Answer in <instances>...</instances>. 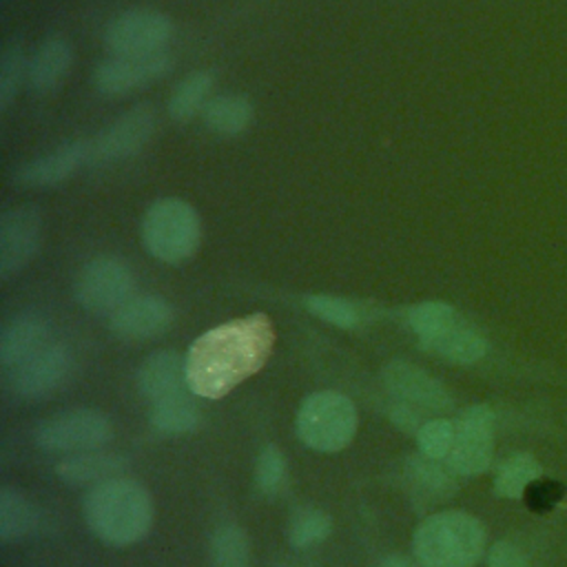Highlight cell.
<instances>
[{"label": "cell", "mask_w": 567, "mask_h": 567, "mask_svg": "<svg viewBox=\"0 0 567 567\" xmlns=\"http://www.w3.org/2000/svg\"><path fill=\"white\" fill-rule=\"evenodd\" d=\"M275 348V328L261 312L202 332L188 348L186 381L195 396L221 399L259 372Z\"/></svg>", "instance_id": "obj_1"}, {"label": "cell", "mask_w": 567, "mask_h": 567, "mask_svg": "<svg viewBox=\"0 0 567 567\" xmlns=\"http://www.w3.org/2000/svg\"><path fill=\"white\" fill-rule=\"evenodd\" d=\"M84 520L95 538L113 547L142 540L153 525V501L148 489L124 476L102 481L84 496Z\"/></svg>", "instance_id": "obj_2"}, {"label": "cell", "mask_w": 567, "mask_h": 567, "mask_svg": "<svg viewBox=\"0 0 567 567\" xmlns=\"http://www.w3.org/2000/svg\"><path fill=\"white\" fill-rule=\"evenodd\" d=\"M421 567H474L485 549V527L467 512L427 516L412 538Z\"/></svg>", "instance_id": "obj_3"}, {"label": "cell", "mask_w": 567, "mask_h": 567, "mask_svg": "<svg viewBox=\"0 0 567 567\" xmlns=\"http://www.w3.org/2000/svg\"><path fill=\"white\" fill-rule=\"evenodd\" d=\"M202 239L197 210L179 197H162L142 219L144 248L164 264H182L195 255Z\"/></svg>", "instance_id": "obj_4"}, {"label": "cell", "mask_w": 567, "mask_h": 567, "mask_svg": "<svg viewBox=\"0 0 567 567\" xmlns=\"http://www.w3.org/2000/svg\"><path fill=\"white\" fill-rule=\"evenodd\" d=\"M357 408L339 392L323 390L303 399L295 430L299 441L317 452H339L357 434Z\"/></svg>", "instance_id": "obj_5"}, {"label": "cell", "mask_w": 567, "mask_h": 567, "mask_svg": "<svg viewBox=\"0 0 567 567\" xmlns=\"http://www.w3.org/2000/svg\"><path fill=\"white\" fill-rule=\"evenodd\" d=\"M113 436L106 414L91 408H78L51 416L35 430L38 447L47 452H89Z\"/></svg>", "instance_id": "obj_6"}, {"label": "cell", "mask_w": 567, "mask_h": 567, "mask_svg": "<svg viewBox=\"0 0 567 567\" xmlns=\"http://www.w3.org/2000/svg\"><path fill=\"white\" fill-rule=\"evenodd\" d=\"M173 38V22L166 13L153 9H131L115 16L104 42L115 55H155L164 53Z\"/></svg>", "instance_id": "obj_7"}, {"label": "cell", "mask_w": 567, "mask_h": 567, "mask_svg": "<svg viewBox=\"0 0 567 567\" xmlns=\"http://www.w3.org/2000/svg\"><path fill=\"white\" fill-rule=\"evenodd\" d=\"M133 272L117 257H95L80 270L75 279V297L91 312H115L133 297Z\"/></svg>", "instance_id": "obj_8"}, {"label": "cell", "mask_w": 567, "mask_h": 567, "mask_svg": "<svg viewBox=\"0 0 567 567\" xmlns=\"http://www.w3.org/2000/svg\"><path fill=\"white\" fill-rule=\"evenodd\" d=\"M494 454V412L487 405H470L456 421L454 443L445 458L458 476L483 474Z\"/></svg>", "instance_id": "obj_9"}, {"label": "cell", "mask_w": 567, "mask_h": 567, "mask_svg": "<svg viewBox=\"0 0 567 567\" xmlns=\"http://www.w3.org/2000/svg\"><path fill=\"white\" fill-rule=\"evenodd\" d=\"M155 131L151 104H137L104 126L89 140V164H111L133 157L144 148Z\"/></svg>", "instance_id": "obj_10"}, {"label": "cell", "mask_w": 567, "mask_h": 567, "mask_svg": "<svg viewBox=\"0 0 567 567\" xmlns=\"http://www.w3.org/2000/svg\"><path fill=\"white\" fill-rule=\"evenodd\" d=\"M42 237L40 210L31 204L11 206L0 217V277L20 272L38 252Z\"/></svg>", "instance_id": "obj_11"}, {"label": "cell", "mask_w": 567, "mask_h": 567, "mask_svg": "<svg viewBox=\"0 0 567 567\" xmlns=\"http://www.w3.org/2000/svg\"><path fill=\"white\" fill-rule=\"evenodd\" d=\"M173 66V58L164 53L155 55H113L97 64L93 84L102 95L120 97L164 78Z\"/></svg>", "instance_id": "obj_12"}, {"label": "cell", "mask_w": 567, "mask_h": 567, "mask_svg": "<svg viewBox=\"0 0 567 567\" xmlns=\"http://www.w3.org/2000/svg\"><path fill=\"white\" fill-rule=\"evenodd\" d=\"M381 377H383L385 390L392 396H396L401 403H408L416 410L439 412L452 405V396L445 390V385L410 361L392 359L390 363L383 365Z\"/></svg>", "instance_id": "obj_13"}, {"label": "cell", "mask_w": 567, "mask_h": 567, "mask_svg": "<svg viewBox=\"0 0 567 567\" xmlns=\"http://www.w3.org/2000/svg\"><path fill=\"white\" fill-rule=\"evenodd\" d=\"M71 370V354L62 343H47L11 372V388L24 399H42L55 392Z\"/></svg>", "instance_id": "obj_14"}, {"label": "cell", "mask_w": 567, "mask_h": 567, "mask_svg": "<svg viewBox=\"0 0 567 567\" xmlns=\"http://www.w3.org/2000/svg\"><path fill=\"white\" fill-rule=\"evenodd\" d=\"M173 323V308L157 295L131 297L115 312H111V330L126 341H142L164 334Z\"/></svg>", "instance_id": "obj_15"}, {"label": "cell", "mask_w": 567, "mask_h": 567, "mask_svg": "<svg viewBox=\"0 0 567 567\" xmlns=\"http://www.w3.org/2000/svg\"><path fill=\"white\" fill-rule=\"evenodd\" d=\"M82 164H89V140H73L47 155L24 162L16 171V179L24 186H55L69 179Z\"/></svg>", "instance_id": "obj_16"}, {"label": "cell", "mask_w": 567, "mask_h": 567, "mask_svg": "<svg viewBox=\"0 0 567 567\" xmlns=\"http://www.w3.org/2000/svg\"><path fill=\"white\" fill-rule=\"evenodd\" d=\"M140 392L151 401H166L173 396H182L188 390L186 381V361L173 350L153 352L142 365L137 374Z\"/></svg>", "instance_id": "obj_17"}, {"label": "cell", "mask_w": 567, "mask_h": 567, "mask_svg": "<svg viewBox=\"0 0 567 567\" xmlns=\"http://www.w3.org/2000/svg\"><path fill=\"white\" fill-rule=\"evenodd\" d=\"M71 64L73 47L64 38L51 35L29 58L27 84L40 95L51 93L64 82V78L71 71Z\"/></svg>", "instance_id": "obj_18"}, {"label": "cell", "mask_w": 567, "mask_h": 567, "mask_svg": "<svg viewBox=\"0 0 567 567\" xmlns=\"http://www.w3.org/2000/svg\"><path fill=\"white\" fill-rule=\"evenodd\" d=\"M49 328L40 317L20 315L11 319L0 334V363L2 368H16L38 350H42L49 341Z\"/></svg>", "instance_id": "obj_19"}, {"label": "cell", "mask_w": 567, "mask_h": 567, "mask_svg": "<svg viewBox=\"0 0 567 567\" xmlns=\"http://www.w3.org/2000/svg\"><path fill=\"white\" fill-rule=\"evenodd\" d=\"M126 467V458L113 452H75L69 458L55 465V474L71 485H86V483H102L115 476H122Z\"/></svg>", "instance_id": "obj_20"}, {"label": "cell", "mask_w": 567, "mask_h": 567, "mask_svg": "<svg viewBox=\"0 0 567 567\" xmlns=\"http://www.w3.org/2000/svg\"><path fill=\"white\" fill-rule=\"evenodd\" d=\"M421 346L425 350H430L432 354H436V357H441L445 361H452V363H461V365L476 363L487 352L485 337L476 328L465 323L463 319H458L445 332L436 334L434 339H430V341H425Z\"/></svg>", "instance_id": "obj_21"}, {"label": "cell", "mask_w": 567, "mask_h": 567, "mask_svg": "<svg viewBox=\"0 0 567 567\" xmlns=\"http://www.w3.org/2000/svg\"><path fill=\"white\" fill-rule=\"evenodd\" d=\"M204 124L217 135H239L252 122V104L244 95L221 93L208 100L202 111Z\"/></svg>", "instance_id": "obj_22"}, {"label": "cell", "mask_w": 567, "mask_h": 567, "mask_svg": "<svg viewBox=\"0 0 567 567\" xmlns=\"http://www.w3.org/2000/svg\"><path fill=\"white\" fill-rule=\"evenodd\" d=\"M215 78L208 71H190L184 75L168 95V115L175 122H188L197 113L204 111V106L210 100Z\"/></svg>", "instance_id": "obj_23"}, {"label": "cell", "mask_w": 567, "mask_h": 567, "mask_svg": "<svg viewBox=\"0 0 567 567\" xmlns=\"http://www.w3.org/2000/svg\"><path fill=\"white\" fill-rule=\"evenodd\" d=\"M405 476L414 487L416 496L421 498L441 501V498H447L456 487L452 478V470L450 467L445 470L439 461L427 458L423 454L410 456L405 461Z\"/></svg>", "instance_id": "obj_24"}, {"label": "cell", "mask_w": 567, "mask_h": 567, "mask_svg": "<svg viewBox=\"0 0 567 567\" xmlns=\"http://www.w3.org/2000/svg\"><path fill=\"white\" fill-rule=\"evenodd\" d=\"M38 525L33 503L13 487L0 489V540L11 543L31 534Z\"/></svg>", "instance_id": "obj_25"}, {"label": "cell", "mask_w": 567, "mask_h": 567, "mask_svg": "<svg viewBox=\"0 0 567 567\" xmlns=\"http://www.w3.org/2000/svg\"><path fill=\"white\" fill-rule=\"evenodd\" d=\"M151 425L162 434H186L199 425V412L188 394L157 401L151 408Z\"/></svg>", "instance_id": "obj_26"}, {"label": "cell", "mask_w": 567, "mask_h": 567, "mask_svg": "<svg viewBox=\"0 0 567 567\" xmlns=\"http://www.w3.org/2000/svg\"><path fill=\"white\" fill-rule=\"evenodd\" d=\"M538 476L540 465L536 463V458L532 454L520 452L501 463L494 478V489L503 498H520Z\"/></svg>", "instance_id": "obj_27"}, {"label": "cell", "mask_w": 567, "mask_h": 567, "mask_svg": "<svg viewBox=\"0 0 567 567\" xmlns=\"http://www.w3.org/2000/svg\"><path fill=\"white\" fill-rule=\"evenodd\" d=\"M213 567H250V545L246 532L235 523H224L210 538Z\"/></svg>", "instance_id": "obj_28"}, {"label": "cell", "mask_w": 567, "mask_h": 567, "mask_svg": "<svg viewBox=\"0 0 567 567\" xmlns=\"http://www.w3.org/2000/svg\"><path fill=\"white\" fill-rule=\"evenodd\" d=\"M458 319V312L445 301H421L408 310V326L421 343L445 332Z\"/></svg>", "instance_id": "obj_29"}, {"label": "cell", "mask_w": 567, "mask_h": 567, "mask_svg": "<svg viewBox=\"0 0 567 567\" xmlns=\"http://www.w3.org/2000/svg\"><path fill=\"white\" fill-rule=\"evenodd\" d=\"M29 58L20 42H9L0 58V111H7L16 100L22 80H27Z\"/></svg>", "instance_id": "obj_30"}, {"label": "cell", "mask_w": 567, "mask_h": 567, "mask_svg": "<svg viewBox=\"0 0 567 567\" xmlns=\"http://www.w3.org/2000/svg\"><path fill=\"white\" fill-rule=\"evenodd\" d=\"M330 529H332V518L323 509L306 507L292 516L288 527V540L292 547L306 549L321 543L330 534Z\"/></svg>", "instance_id": "obj_31"}, {"label": "cell", "mask_w": 567, "mask_h": 567, "mask_svg": "<svg viewBox=\"0 0 567 567\" xmlns=\"http://www.w3.org/2000/svg\"><path fill=\"white\" fill-rule=\"evenodd\" d=\"M454 432H456V423H452L450 419H430L421 423L416 432L419 454L434 461H445L454 443Z\"/></svg>", "instance_id": "obj_32"}, {"label": "cell", "mask_w": 567, "mask_h": 567, "mask_svg": "<svg viewBox=\"0 0 567 567\" xmlns=\"http://www.w3.org/2000/svg\"><path fill=\"white\" fill-rule=\"evenodd\" d=\"M303 303H306L308 312H312L315 317H319L321 321H326L330 326L350 330L359 323V312L348 299H341L334 295H310V297H306Z\"/></svg>", "instance_id": "obj_33"}, {"label": "cell", "mask_w": 567, "mask_h": 567, "mask_svg": "<svg viewBox=\"0 0 567 567\" xmlns=\"http://www.w3.org/2000/svg\"><path fill=\"white\" fill-rule=\"evenodd\" d=\"M286 456L277 445H266L255 465V483L264 496H275L286 483Z\"/></svg>", "instance_id": "obj_34"}, {"label": "cell", "mask_w": 567, "mask_h": 567, "mask_svg": "<svg viewBox=\"0 0 567 567\" xmlns=\"http://www.w3.org/2000/svg\"><path fill=\"white\" fill-rule=\"evenodd\" d=\"M487 567H532V565L516 545L507 540H498L487 551Z\"/></svg>", "instance_id": "obj_35"}, {"label": "cell", "mask_w": 567, "mask_h": 567, "mask_svg": "<svg viewBox=\"0 0 567 567\" xmlns=\"http://www.w3.org/2000/svg\"><path fill=\"white\" fill-rule=\"evenodd\" d=\"M390 416H392L394 425L401 427V430H405V432H419V427H421L416 408H412V405H408V403H401V401H399V403L392 408Z\"/></svg>", "instance_id": "obj_36"}, {"label": "cell", "mask_w": 567, "mask_h": 567, "mask_svg": "<svg viewBox=\"0 0 567 567\" xmlns=\"http://www.w3.org/2000/svg\"><path fill=\"white\" fill-rule=\"evenodd\" d=\"M381 567H416L412 560H408L405 556H388V558H383V563H381Z\"/></svg>", "instance_id": "obj_37"}]
</instances>
